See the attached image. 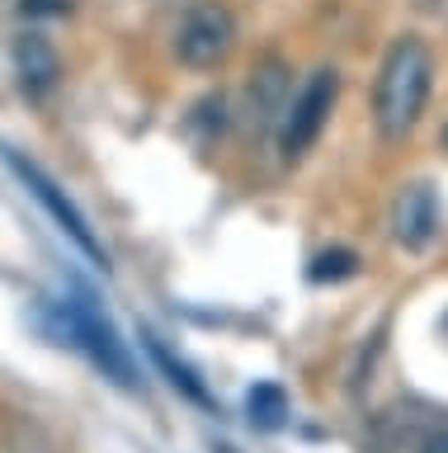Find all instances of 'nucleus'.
Instances as JSON below:
<instances>
[{"mask_svg":"<svg viewBox=\"0 0 448 453\" xmlns=\"http://www.w3.org/2000/svg\"><path fill=\"white\" fill-rule=\"evenodd\" d=\"M142 340H147V349H151V359H156V364L165 368V373H171V382H175V388H179V392H185V396H194V402H208V392H203V382H199V378H194V373H189V368H185V364H175V354H171V349H165V345H161V340H156V335H142Z\"/></svg>","mask_w":448,"mask_h":453,"instance_id":"10","label":"nucleus"},{"mask_svg":"<svg viewBox=\"0 0 448 453\" xmlns=\"http://www.w3.org/2000/svg\"><path fill=\"white\" fill-rule=\"evenodd\" d=\"M246 416L255 430H284L288 420V396L278 382H255V388L246 392Z\"/></svg>","mask_w":448,"mask_h":453,"instance_id":"8","label":"nucleus"},{"mask_svg":"<svg viewBox=\"0 0 448 453\" xmlns=\"http://www.w3.org/2000/svg\"><path fill=\"white\" fill-rule=\"evenodd\" d=\"M434 85V57L420 38H397L377 66V85H373V123L383 142H401L415 133L420 113H425Z\"/></svg>","mask_w":448,"mask_h":453,"instance_id":"1","label":"nucleus"},{"mask_svg":"<svg viewBox=\"0 0 448 453\" xmlns=\"http://www.w3.org/2000/svg\"><path fill=\"white\" fill-rule=\"evenodd\" d=\"M217 453H236V449H232V444H217Z\"/></svg>","mask_w":448,"mask_h":453,"instance_id":"13","label":"nucleus"},{"mask_svg":"<svg viewBox=\"0 0 448 453\" xmlns=\"http://www.w3.org/2000/svg\"><path fill=\"white\" fill-rule=\"evenodd\" d=\"M15 76H19V90L29 99H48L57 76H62L57 48L43 34H19L15 38Z\"/></svg>","mask_w":448,"mask_h":453,"instance_id":"7","label":"nucleus"},{"mask_svg":"<svg viewBox=\"0 0 448 453\" xmlns=\"http://www.w3.org/2000/svg\"><path fill=\"white\" fill-rule=\"evenodd\" d=\"M444 326H448V321H444Z\"/></svg>","mask_w":448,"mask_h":453,"instance_id":"15","label":"nucleus"},{"mask_svg":"<svg viewBox=\"0 0 448 453\" xmlns=\"http://www.w3.org/2000/svg\"><path fill=\"white\" fill-rule=\"evenodd\" d=\"M429 453H448V439H434V444H429Z\"/></svg>","mask_w":448,"mask_h":453,"instance_id":"12","label":"nucleus"},{"mask_svg":"<svg viewBox=\"0 0 448 453\" xmlns=\"http://www.w3.org/2000/svg\"><path fill=\"white\" fill-rule=\"evenodd\" d=\"M5 161H10V170H15V175L24 180V189H29V194L38 198V203H43V208L52 212V222H57L62 232L72 236L76 246L86 250V255H90V260L100 265V269H109V255H104V246H100V241H95L90 222H86V212H80V208L72 203V198L62 194V184L52 180V175H48V170L38 165V161H24L19 151H5Z\"/></svg>","mask_w":448,"mask_h":453,"instance_id":"5","label":"nucleus"},{"mask_svg":"<svg viewBox=\"0 0 448 453\" xmlns=\"http://www.w3.org/2000/svg\"><path fill=\"white\" fill-rule=\"evenodd\" d=\"M5 453H62V449L34 416H10L5 420Z\"/></svg>","mask_w":448,"mask_h":453,"instance_id":"9","label":"nucleus"},{"mask_svg":"<svg viewBox=\"0 0 448 453\" xmlns=\"http://www.w3.org/2000/svg\"><path fill=\"white\" fill-rule=\"evenodd\" d=\"M335 95H340V76L330 66L307 76V85L292 95V104L284 109V123H278V151H284V161H298L321 137V127H326L330 109H335Z\"/></svg>","mask_w":448,"mask_h":453,"instance_id":"3","label":"nucleus"},{"mask_svg":"<svg viewBox=\"0 0 448 453\" xmlns=\"http://www.w3.org/2000/svg\"><path fill=\"white\" fill-rule=\"evenodd\" d=\"M232 48H236V19H232L227 5H217V0L194 5L175 28V57L194 71L222 66L232 57Z\"/></svg>","mask_w":448,"mask_h":453,"instance_id":"4","label":"nucleus"},{"mask_svg":"<svg viewBox=\"0 0 448 453\" xmlns=\"http://www.w3.org/2000/svg\"><path fill=\"white\" fill-rule=\"evenodd\" d=\"M62 311V331L76 349H86L95 368H104V378H114L118 388H137V368H133V354L123 349L118 331L109 326V317L95 307L90 293H72L66 303L57 307Z\"/></svg>","mask_w":448,"mask_h":453,"instance_id":"2","label":"nucleus"},{"mask_svg":"<svg viewBox=\"0 0 448 453\" xmlns=\"http://www.w3.org/2000/svg\"><path fill=\"white\" fill-rule=\"evenodd\" d=\"M359 269V255L354 250H326V255H316L312 269H307V279L312 283H326V279H349Z\"/></svg>","mask_w":448,"mask_h":453,"instance_id":"11","label":"nucleus"},{"mask_svg":"<svg viewBox=\"0 0 448 453\" xmlns=\"http://www.w3.org/2000/svg\"><path fill=\"white\" fill-rule=\"evenodd\" d=\"M444 147H448V123H444Z\"/></svg>","mask_w":448,"mask_h":453,"instance_id":"14","label":"nucleus"},{"mask_svg":"<svg viewBox=\"0 0 448 453\" xmlns=\"http://www.w3.org/2000/svg\"><path fill=\"white\" fill-rule=\"evenodd\" d=\"M439 232V198L429 184H406L391 203V236L406 250H425Z\"/></svg>","mask_w":448,"mask_h":453,"instance_id":"6","label":"nucleus"}]
</instances>
